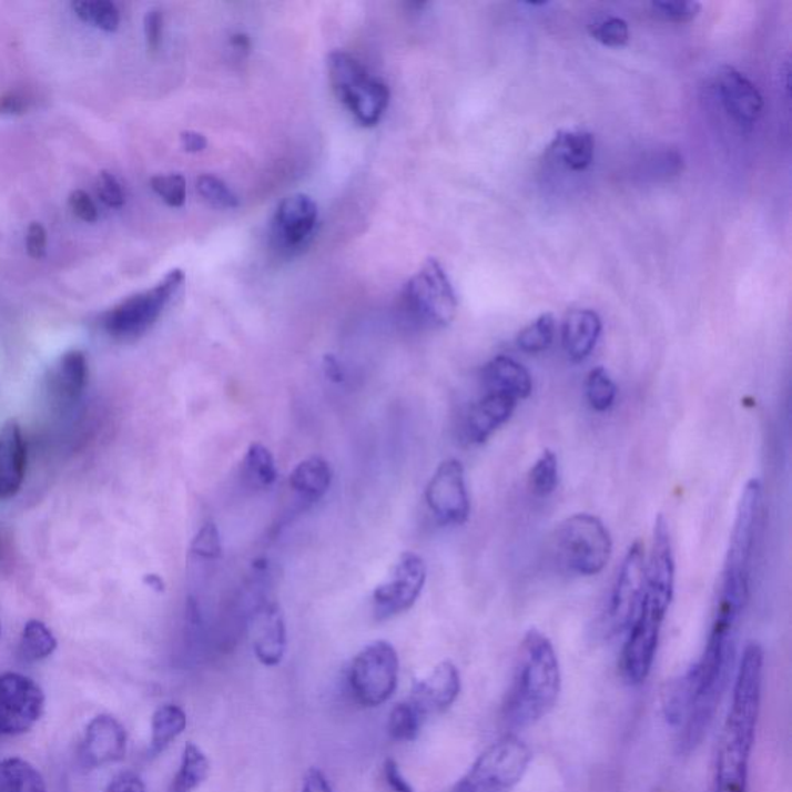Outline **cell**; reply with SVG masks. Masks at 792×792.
<instances>
[{
    "mask_svg": "<svg viewBox=\"0 0 792 792\" xmlns=\"http://www.w3.org/2000/svg\"><path fill=\"white\" fill-rule=\"evenodd\" d=\"M587 402L596 412H609L617 403L618 387L607 368L596 367L587 376Z\"/></svg>",
    "mask_w": 792,
    "mask_h": 792,
    "instance_id": "e575fe53",
    "label": "cell"
},
{
    "mask_svg": "<svg viewBox=\"0 0 792 792\" xmlns=\"http://www.w3.org/2000/svg\"><path fill=\"white\" fill-rule=\"evenodd\" d=\"M403 297L407 313L423 327H448L457 316V294L437 258H426L407 282Z\"/></svg>",
    "mask_w": 792,
    "mask_h": 792,
    "instance_id": "8992f818",
    "label": "cell"
},
{
    "mask_svg": "<svg viewBox=\"0 0 792 792\" xmlns=\"http://www.w3.org/2000/svg\"><path fill=\"white\" fill-rule=\"evenodd\" d=\"M144 583L151 587L152 590L159 591V593H163L164 591V582L163 579L160 578V576L148 575L146 578H144Z\"/></svg>",
    "mask_w": 792,
    "mask_h": 792,
    "instance_id": "11a10c76",
    "label": "cell"
},
{
    "mask_svg": "<svg viewBox=\"0 0 792 792\" xmlns=\"http://www.w3.org/2000/svg\"><path fill=\"white\" fill-rule=\"evenodd\" d=\"M26 469V440L18 422L10 419L0 430V500L11 499L19 493Z\"/></svg>",
    "mask_w": 792,
    "mask_h": 792,
    "instance_id": "44dd1931",
    "label": "cell"
},
{
    "mask_svg": "<svg viewBox=\"0 0 792 792\" xmlns=\"http://www.w3.org/2000/svg\"><path fill=\"white\" fill-rule=\"evenodd\" d=\"M664 619L666 613L641 602L637 617L627 629L621 654V672L627 684L641 686L652 672Z\"/></svg>",
    "mask_w": 792,
    "mask_h": 792,
    "instance_id": "8fae6325",
    "label": "cell"
},
{
    "mask_svg": "<svg viewBox=\"0 0 792 792\" xmlns=\"http://www.w3.org/2000/svg\"><path fill=\"white\" fill-rule=\"evenodd\" d=\"M44 690L21 673H0V735H21L41 720Z\"/></svg>",
    "mask_w": 792,
    "mask_h": 792,
    "instance_id": "30bf717a",
    "label": "cell"
},
{
    "mask_svg": "<svg viewBox=\"0 0 792 792\" xmlns=\"http://www.w3.org/2000/svg\"><path fill=\"white\" fill-rule=\"evenodd\" d=\"M425 717L419 713L418 709L410 703H399L392 709L389 715V735L392 740L407 741L417 740L419 731H422Z\"/></svg>",
    "mask_w": 792,
    "mask_h": 792,
    "instance_id": "d590c367",
    "label": "cell"
},
{
    "mask_svg": "<svg viewBox=\"0 0 792 792\" xmlns=\"http://www.w3.org/2000/svg\"><path fill=\"white\" fill-rule=\"evenodd\" d=\"M399 658L387 641H375L353 658L348 686L355 700L366 708H378L390 700L398 688Z\"/></svg>",
    "mask_w": 792,
    "mask_h": 792,
    "instance_id": "ba28073f",
    "label": "cell"
},
{
    "mask_svg": "<svg viewBox=\"0 0 792 792\" xmlns=\"http://www.w3.org/2000/svg\"><path fill=\"white\" fill-rule=\"evenodd\" d=\"M242 477L245 478L251 488H272L276 484L277 477H280L272 450L262 445V443H253L246 450L245 457H243Z\"/></svg>",
    "mask_w": 792,
    "mask_h": 792,
    "instance_id": "f546056e",
    "label": "cell"
},
{
    "mask_svg": "<svg viewBox=\"0 0 792 792\" xmlns=\"http://www.w3.org/2000/svg\"><path fill=\"white\" fill-rule=\"evenodd\" d=\"M762 514L763 486L760 480L752 478L744 486L737 507L713 621L739 626L741 615L747 609L749 593H751L757 537L762 527Z\"/></svg>",
    "mask_w": 792,
    "mask_h": 792,
    "instance_id": "3957f363",
    "label": "cell"
},
{
    "mask_svg": "<svg viewBox=\"0 0 792 792\" xmlns=\"http://www.w3.org/2000/svg\"><path fill=\"white\" fill-rule=\"evenodd\" d=\"M98 194H100L101 200H103L108 206L121 207L124 205L123 187L118 183L115 176L109 174V172H101Z\"/></svg>",
    "mask_w": 792,
    "mask_h": 792,
    "instance_id": "7bdbcfd3",
    "label": "cell"
},
{
    "mask_svg": "<svg viewBox=\"0 0 792 792\" xmlns=\"http://www.w3.org/2000/svg\"><path fill=\"white\" fill-rule=\"evenodd\" d=\"M427 579L425 560L417 552L406 551L395 563L390 579L375 588L372 595L374 615L378 621L398 617L418 601Z\"/></svg>",
    "mask_w": 792,
    "mask_h": 792,
    "instance_id": "9c48e42d",
    "label": "cell"
},
{
    "mask_svg": "<svg viewBox=\"0 0 792 792\" xmlns=\"http://www.w3.org/2000/svg\"><path fill=\"white\" fill-rule=\"evenodd\" d=\"M516 399L507 395L486 394L474 403L463 423V435L469 445H484L516 410Z\"/></svg>",
    "mask_w": 792,
    "mask_h": 792,
    "instance_id": "ffe728a7",
    "label": "cell"
},
{
    "mask_svg": "<svg viewBox=\"0 0 792 792\" xmlns=\"http://www.w3.org/2000/svg\"><path fill=\"white\" fill-rule=\"evenodd\" d=\"M559 484V463L556 454L545 449L529 470L528 485L531 493L539 499L551 496Z\"/></svg>",
    "mask_w": 792,
    "mask_h": 792,
    "instance_id": "836d02e7",
    "label": "cell"
},
{
    "mask_svg": "<svg viewBox=\"0 0 792 792\" xmlns=\"http://www.w3.org/2000/svg\"><path fill=\"white\" fill-rule=\"evenodd\" d=\"M461 692V677L457 666L443 661L435 666L429 676L415 682L410 703L423 717L448 711Z\"/></svg>",
    "mask_w": 792,
    "mask_h": 792,
    "instance_id": "d6986e66",
    "label": "cell"
},
{
    "mask_svg": "<svg viewBox=\"0 0 792 792\" xmlns=\"http://www.w3.org/2000/svg\"><path fill=\"white\" fill-rule=\"evenodd\" d=\"M763 673V647L749 642L737 669L731 708L717 749L711 792H748L749 766L762 709Z\"/></svg>",
    "mask_w": 792,
    "mask_h": 792,
    "instance_id": "6da1fadb",
    "label": "cell"
},
{
    "mask_svg": "<svg viewBox=\"0 0 792 792\" xmlns=\"http://www.w3.org/2000/svg\"><path fill=\"white\" fill-rule=\"evenodd\" d=\"M128 752V732L112 715H98L85 728L81 744L82 763L101 768L121 762Z\"/></svg>",
    "mask_w": 792,
    "mask_h": 792,
    "instance_id": "e0dca14e",
    "label": "cell"
},
{
    "mask_svg": "<svg viewBox=\"0 0 792 792\" xmlns=\"http://www.w3.org/2000/svg\"><path fill=\"white\" fill-rule=\"evenodd\" d=\"M324 367V374L327 376L328 379L333 383H343L344 382V372L343 367H341L339 361L335 358L333 355H327L324 358L323 363Z\"/></svg>",
    "mask_w": 792,
    "mask_h": 792,
    "instance_id": "f5cc1de1",
    "label": "cell"
},
{
    "mask_svg": "<svg viewBox=\"0 0 792 792\" xmlns=\"http://www.w3.org/2000/svg\"><path fill=\"white\" fill-rule=\"evenodd\" d=\"M105 792H146V785L139 774L128 771L116 775Z\"/></svg>",
    "mask_w": 792,
    "mask_h": 792,
    "instance_id": "c3c4849f",
    "label": "cell"
},
{
    "mask_svg": "<svg viewBox=\"0 0 792 792\" xmlns=\"http://www.w3.org/2000/svg\"><path fill=\"white\" fill-rule=\"evenodd\" d=\"M0 633H2V629H0Z\"/></svg>",
    "mask_w": 792,
    "mask_h": 792,
    "instance_id": "9f6ffc18",
    "label": "cell"
},
{
    "mask_svg": "<svg viewBox=\"0 0 792 792\" xmlns=\"http://www.w3.org/2000/svg\"><path fill=\"white\" fill-rule=\"evenodd\" d=\"M191 552L200 559L215 560L222 555L221 531L213 521H206L191 542Z\"/></svg>",
    "mask_w": 792,
    "mask_h": 792,
    "instance_id": "60d3db41",
    "label": "cell"
},
{
    "mask_svg": "<svg viewBox=\"0 0 792 792\" xmlns=\"http://www.w3.org/2000/svg\"><path fill=\"white\" fill-rule=\"evenodd\" d=\"M602 321L590 308L571 309L562 325V345L572 363H582L598 344Z\"/></svg>",
    "mask_w": 792,
    "mask_h": 792,
    "instance_id": "cb8c5ba5",
    "label": "cell"
},
{
    "mask_svg": "<svg viewBox=\"0 0 792 792\" xmlns=\"http://www.w3.org/2000/svg\"><path fill=\"white\" fill-rule=\"evenodd\" d=\"M47 246V233L41 223H31L27 233V253L30 257H44Z\"/></svg>",
    "mask_w": 792,
    "mask_h": 792,
    "instance_id": "7dc6e473",
    "label": "cell"
},
{
    "mask_svg": "<svg viewBox=\"0 0 792 792\" xmlns=\"http://www.w3.org/2000/svg\"><path fill=\"white\" fill-rule=\"evenodd\" d=\"M384 779H386L387 786L394 792H415L414 786L407 782L406 778L402 774L398 763L394 759H386L383 766Z\"/></svg>",
    "mask_w": 792,
    "mask_h": 792,
    "instance_id": "bcb514c9",
    "label": "cell"
},
{
    "mask_svg": "<svg viewBox=\"0 0 792 792\" xmlns=\"http://www.w3.org/2000/svg\"><path fill=\"white\" fill-rule=\"evenodd\" d=\"M317 205L305 194H293L282 200L273 221V241L277 248L294 253L307 245L315 231Z\"/></svg>",
    "mask_w": 792,
    "mask_h": 792,
    "instance_id": "2e32d148",
    "label": "cell"
},
{
    "mask_svg": "<svg viewBox=\"0 0 792 792\" xmlns=\"http://www.w3.org/2000/svg\"><path fill=\"white\" fill-rule=\"evenodd\" d=\"M531 751L519 737H501L470 764L453 792H512L527 774Z\"/></svg>",
    "mask_w": 792,
    "mask_h": 792,
    "instance_id": "5b68a950",
    "label": "cell"
},
{
    "mask_svg": "<svg viewBox=\"0 0 792 792\" xmlns=\"http://www.w3.org/2000/svg\"><path fill=\"white\" fill-rule=\"evenodd\" d=\"M721 104L737 124L751 128L763 112V97L754 82L734 67H723L717 74Z\"/></svg>",
    "mask_w": 792,
    "mask_h": 792,
    "instance_id": "ac0fdd59",
    "label": "cell"
},
{
    "mask_svg": "<svg viewBox=\"0 0 792 792\" xmlns=\"http://www.w3.org/2000/svg\"><path fill=\"white\" fill-rule=\"evenodd\" d=\"M144 34L151 52H156L162 45L163 39V13L160 10H151L144 18Z\"/></svg>",
    "mask_w": 792,
    "mask_h": 792,
    "instance_id": "f6af8a7d",
    "label": "cell"
},
{
    "mask_svg": "<svg viewBox=\"0 0 792 792\" xmlns=\"http://www.w3.org/2000/svg\"><path fill=\"white\" fill-rule=\"evenodd\" d=\"M70 210L73 211L74 215L81 219V221L93 223L98 221V210L93 200L90 199L88 192L74 191L70 194L69 199Z\"/></svg>",
    "mask_w": 792,
    "mask_h": 792,
    "instance_id": "ee69618b",
    "label": "cell"
},
{
    "mask_svg": "<svg viewBox=\"0 0 792 792\" xmlns=\"http://www.w3.org/2000/svg\"><path fill=\"white\" fill-rule=\"evenodd\" d=\"M301 792H333L327 775L317 768H309L302 783Z\"/></svg>",
    "mask_w": 792,
    "mask_h": 792,
    "instance_id": "f907efd6",
    "label": "cell"
},
{
    "mask_svg": "<svg viewBox=\"0 0 792 792\" xmlns=\"http://www.w3.org/2000/svg\"><path fill=\"white\" fill-rule=\"evenodd\" d=\"M88 378L89 366L84 353L80 351L65 353L47 379L50 398L59 407L77 403L85 389Z\"/></svg>",
    "mask_w": 792,
    "mask_h": 792,
    "instance_id": "7402d4cb",
    "label": "cell"
},
{
    "mask_svg": "<svg viewBox=\"0 0 792 792\" xmlns=\"http://www.w3.org/2000/svg\"><path fill=\"white\" fill-rule=\"evenodd\" d=\"M555 552L560 566L578 576H596L607 567L613 551L609 529L591 514L568 517L556 528Z\"/></svg>",
    "mask_w": 792,
    "mask_h": 792,
    "instance_id": "277c9868",
    "label": "cell"
},
{
    "mask_svg": "<svg viewBox=\"0 0 792 792\" xmlns=\"http://www.w3.org/2000/svg\"><path fill=\"white\" fill-rule=\"evenodd\" d=\"M197 191L211 206L221 207V210H234V207L238 206L237 195L217 176L200 175Z\"/></svg>",
    "mask_w": 792,
    "mask_h": 792,
    "instance_id": "f35d334b",
    "label": "cell"
},
{
    "mask_svg": "<svg viewBox=\"0 0 792 792\" xmlns=\"http://www.w3.org/2000/svg\"><path fill=\"white\" fill-rule=\"evenodd\" d=\"M231 45H233L237 52H248L251 49V41L245 33H235L231 37Z\"/></svg>",
    "mask_w": 792,
    "mask_h": 792,
    "instance_id": "db71d44e",
    "label": "cell"
},
{
    "mask_svg": "<svg viewBox=\"0 0 792 792\" xmlns=\"http://www.w3.org/2000/svg\"><path fill=\"white\" fill-rule=\"evenodd\" d=\"M425 500L438 524L458 527L468 521L470 500L460 460L449 458L438 466L426 486Z\"/></svg>",
    "mask_w": 792,
    "mask_h": 792,
    "instance_id": "4fadbf2b",
    "label": "cell"
},
{
    "mask_svg": "<svg viewBox=\"0 0 792 792\" xmlns=\"http://www.w3.org/2000/svg\"><path fill=\"white\" fill-rule=\"evenodd\" d=\"M0 792H47L45 779L27 760L10 757L0 762Z\"/></svg>",
    "mask_w": 792,
    "mask_h": 792,
    "instance_id": "83f0119b",
    "label": "cell"
},
{
    "mask_svg": "<svg viewBox=\"0 0 792 792\" xmlns=\"http://www.w3.org/2000/svg\"><path fill=\"white\" fill-rule=\"evenodd\" d=\"M556 319L551 313H544L517 335V347L525 353H542L555 343Z\"/></svg>",
    "mask_w": 792,
    "mask_h": 792,
    "instance_id": "d6a6232c",
    "label": "cell"
},
{
    "mask_svg": "<svg viewBox=\"0 0 792 792\" xmlns=\"http://www.w3.org/2000/svg\"><path fill=\"white\" fill-rule=\"evenodd\" d=\"M486 394L507 395L509 398H528L532 392V378L527 368L509 356L499 355L489 361L481 370Z\"/></svg>",
    "mask_w": 792,
    "mask_h": 792,
    "instance_id": "603a6c76",
    "label": "cell"
},
{
    "mask_svg": "<svg viewBox=\"0 0 792 792\" xmlns=\"http://www.w3.org/2000/svg\"><path fill=\"white\" fill-rule=\"evenodd\" d=\"M332 480L331 463L323 457H309L293 469L288 484L301 499L317 501L328 493Z\"/></svg>",
    "mask_w": 792,
    "mask_h": 792,
    "instance_id": "4316f807",
    "label": "cell"
},
{
    "mask_svg": "<svg viewBox=\"0 0 792 792\" xmlns=\"http://www.w3.org/2000/svg\"><path fill=\"white\" fill-rule=\"evenodd\" d=\"M590 34L599 44L617 49V47L626 45L629 42V23L617 16H607V18L598 19L591 23Z\"/></svg>",
    "mask_w": 792,
    "mask_h": 792,
    "instance_id": "74e56055",
    "label": "cell"
},
{
    "mask_svg": "<svg viewBox=\"0 0 792 792\" xmlns=\"http://www.w3.org/2000/svg\"><path fill=\"white\" fill-rule=\"evenodd\" d=\"M341 103L347 105L359 124L372 128L382 120L390 101L389 88L382 80L368 77L345 95Z\"/></svg>",
    "mask_w": 792,
    "mask_h": 792,
    "instance_id": "d4e9b609",
    "label": "cell"
},
{
    "mask_svg": "<svg viewBox=\"0 0 792 792\" xmlns=\"http://www.w3.org/2000/svg\"><path fill=\"white\" fill-rule=\"evenodd\" d=\"M560 689L562 672L555 646L542 631L528 630L521 639L501 719L514 731L535 727L555 709Z\"/></svg>",
    "mask_w": 792,
    "mask_h": 792,
    "instance_id": "7a4b0ae2",
    "label": "cell"
},
{
    "mask_svg": "<svg viewBox=\"0 0 792 792\" xmlns=\"http://www.w3.org/2000/svg\"><path fill=\"white\" fill-rule=\"evenodd\" d=\"M29 109V100L18 92H7L0 97V115H22Z\"/></svg>",
    "mask_w": 792,
    "mask_h": 792,
    "instance_id": "681fc988",
    "label": "cell"
},
{
    "mask_svg": "<svg viewBox=\"0 0 792 792\" xmlns=\"http://www.w3.org/2000/svg\"><path fill=\"white\" fill-rule=\"evenodd\" d=\"M151 187L171 207H182L186 202V179L180 174L159 175L151 180Z\"/></svg>",
    "mask_w": 792,
    "mask_h": 792,
    "instance_id": "ab89813d",
    "label": "cell"
},
{
    "mask_svg": "<svg viewBox=\"0 0 792 792\" xmlns=\"http://www.w3.org/2000/svg\"><path fill=\"white\" fill-rule=\"evenodd\" d=\"M210 772L211 763L205 752L197 744L187 741L171 792H194L206 782Z\"/></svg>",
    "mask_w": 792,
    "mask_h": 792,
    "instance_id": "4dcf8cb0",
    "label": "cell"
},
{
    "mask_svg": "<svg viewBox=\"0 0 792 792\" xmlns=\"http://www.w3.org/2000/svg\"><path fill=\"white\" fill-rule=\"evenodd\" d=\"M595 139L586 131H562L551 141L550 155L567 170L580 172L591 166Z\"/></svg>",
    "mask_w": 792,
    "mask_h": 792,
    "instance_id": "484cf974",
    "label": "cell"
},
{
    "mask_svg": "<svg viewBox=\"0 0 792 792\" xmlns=\"http://www.w3.org/2000/svg\"><path fill=\"white\" fill-rule=\"evenodd\" d=\"M646 583V552L641 542L627 551L611 590L606 627L610 633L627 631L641 607Z\"/></svg>",
    "mask_w": 792,
    "mask_h": 792,
    "instance_id": "7c38bea8",
    "label": "cell"
},
{
    "mask_svg": "<svg viewBox=\"0 0 792 792\" xmlns=\"http://www.w3.org/2000/svg\"><path fill=\"white\" fill-rule=\"evenodd\" d=\"M180 139H182L183 148L186 149L187 152H202L205 151L207 146L206 136L199 132H183Z\"/></svg>",
    "mask_w": 792,
    "mask_h": 792,
    "instance_id": "816d5d0a",
    "label": "cell"
},
{
    "mask_svg": "<svg viewBox=\"0 0 792 792\" xmlns=\"http://www.w3.org/2000/svg\"><path fill=\"white\" fill-rule=\"evenodd\" d=\"M58 641L44 622L31 619L22 630L19 653L23 660L37 662L45 660L57 650Z\"/></svg>",
    "mask_w": 792,
    "mask_h": 792,
    "instance_id": "1f68e13d",
    "label": "cell"
},
{
    "mask_svg": "<svg viewBox=\"0 0 792 792\" xmlns=\"http://www.w3.org/2000/svg\"><path fill=\"white\" fill-rule=\"evenodd\" d=\"M72 7L78 18L84 22L95 23L101 30L115 31L120 26V11L115 3L109 2V0H95V2L81 0V2H74Z\"/></svg>",
    "mask_w": 792,
    "mask_h": 792,
    "instance_id": "8d00e7d4",
    "label": "cell"
},
{
    "mask_svg": "<svg viewBox=\"0 0 792 792\" xmlns=\"http://www.w3.org/2000/svg\"><path fill=\"white\" fill-rule=\"evenodd\" d=\"M676 591V558L668 520L658 516L654 520L652 551L646 563V583L642 602L668 615Z\"/></svg>",
    "mask_w": 792,
    "mask_h": 792,
    "instance_id": "5bb4252c",
    "label": "cell"
},
{
    "mask_svg": "<svg viewBox=\"0 0 792 792\" xmlns=\"http://www.w3.org/2000/svg\"><path fill=\"white\" fill-rule=\"evenodd\" d=\"M248 631L253 652L265 668H276L286 652L284 613L276 601H261L251 610Z\"/></svg>",
    "mask_w": 792,
    "mask_h": 792,
    "instance_id": "9a60e30c",
    "label": "cell"
},
{
    "mask_svg": "<svg viewBox=\"0 0 792 792\" xmlns=\"http://www.w3.org/2000/svg\"><path fill=\"white\" fill-rule=\"evenodd\" d=\"M183 282V270H172L154 288L121 302L105 315V332L121 343L141 338L159 321L163 309L182 288Z\"/></svg>",
    "mask_w": 792,
    "mask_h": 792,
    "instance_id": "52a82bcc",
    "label": "cell"
},
{
    "mask_svg": "<svg viewBox=\"0 0 792 792\" xmlns=\"http://www.w3.org/2000/svg\"><path fill=\"white\" fill-rule=\"evenodd\" d=\"M186 727L187 717L180 705L164 704L156 709L151 721V754H162Z\"/></svg>",
    "mask_w": 792,
    "mask_h": 792,
    "instance_id": "f1b7e54d",
    "label": "cell"
},
{
    "mask_svg": "<svg viewBox=\"0 0 792 792\" xmlns=\"http://www.w3.org/2000/svg\"><path fill=\"white\" fill-rule=\"evenodd\" d=\"M652 11L657 18L666 22L688 23L700 14L701 6L689 0H664V2H653Z\"/></svg>",
    "mask_w": 792,
    "mask_h": 792,
    "instance_id": "b9f144b4",
    "label": "cell"
}]
</instances>
